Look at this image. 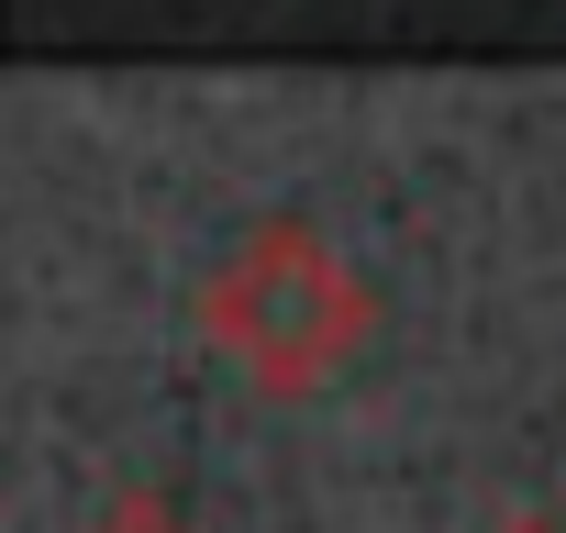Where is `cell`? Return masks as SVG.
Instances as JSON below:
<instances>
[{
	"label": "cell",
	"mask_w": 566,
	"mask_h": 533,
	"mask_svg": "<svg viewBox=\"0 0 566 533\" xmlns=\"http://www.w3.org/2000/svg\"><path fill=\"white\" fill-rule=\"evenodd\" d=\"M500 533H566V522H500Z\"/></svg>",
	"instance_id": "3"
},
{
	"label": "cell",
	"mask_w": 566,
	"mask_h": 533,
	"mask_svg": "<svg viewBox=\"0 0 566 533\" xmlns=\"http://www.w3.org/2000/svg\"><path fill=\"white\" fill-rule=\"evenodd\" d=\"M90 533H189V522H178L167 489H112V500L90 511Z\"/></svg>",
	"instance_id": "2"
},
{
	"label": "cell",
	"mask_w": 566,
	"mask_h": 533,
	"mask_svg": "<svg viewBox=\"0 0 566 533\" xmlns=\"http://www.w3.org/2000/svg\"><path fill=\"white\" fill-rule=\"evenodd\" d=\"M378 301L367 279L345 266V244L301 211H277V222H244L222 255H211V279H200V334L233 356V378L277 389V400H301L323 389L356 345H367Z\"/></svg>",
	"instance_id": "1"
}]
</instances>
